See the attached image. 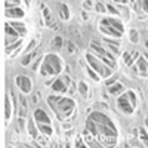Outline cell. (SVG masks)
Listing matches in <instances>:
<instances>
[{"label":"cell","mask_w":148,"mask_h":148,"mask_svg":"<svg viewBox=\"0 0 148 148\" xmlns=\"http://www.w3.org/2000/svg\"><path fill=\"white\" fill-rule=\"evenodd\" d=\"M68 51H70V52H74V45H73L71 42L68 43Z\"/></svg>","instance_id":"e575fe53"},{"label":"cell","mask_w":148,"mask_h":148,"mask_svg":"<svg viewBox=\"0 0 148 148\" xmlns=\"http://www.w3.org/2000/svg\"><path fill=\"white\" fill-rule=\"evenodd\" d=\"M6 33H8V34H10V36H18V34H16V31H14V30H12V28L9 27V24L6 25Z\"/></svg>","instance_id":"f1b7e54d"},{"label":"cell","mask_w":148,"mask_h":148,"mask_svg":"<svg viewBox=\"0 0 148 148\" xmlns=\"http://www.w3.org/2000/svg\"><path fill=\"white\" fill-rule=\"evenodd\" d=\"M10 25H12V27H14V28H16V30H18V31L21 33V34H25V33H27V30H25V27H24V25H22V24H18V22H12V24H10Z\"/></svg>","instance_id":"e0dca14e"},{"label":"cell","mask_w":148,"mask_h":148,"mask_svg":"<svg viewBox=\"0 0 148 148\" xmlns=\"http://www.w3.org/2000/svg\"><path fill=\"white\" fill-rule=\"evenodd\" d=\"M52 88H53V90H58V92H65V90H67L65 86H64V83H62V80L53 82V83H52Z\"/></svg>","instance_id":"7c38bea8"},{"label":"cell","mask_w":148,"mask_h":148,"mask_svg":"<svg viewBox=\"0 0 148 148\" xmlns=\"http://www.w3.org/2000/svg\"><path fill=\"white\" fill-rule=\"evenodd\" d=\"M130 40H132L133 43H138V33L135 31V30L130 31Z\"/></svg>","instance_id":"d4e9b609"},{"label":"cell","mask_w":148,"mask_h":148,"mask_svg":"<svg viewBox=\"0 0 148 148\" xmlns=\"http://www.w3.org/2000/svg\"><path fill=\"white\" fill-rule=\"evenodd\" d=\"M92 47H93V51H96V52L99 53V55H102V56H107V58H108L110 61H113V62H114V56L111 55V53H108V52L105 51V49L99 47V46H98V45H92Z\"/></svg>","instance_id":"30bf717a"},{"label":"cell","mask_w":148,"mask_h":148,"mask_svg":"<svg viewBox=\"0 0 148 148\" xmlns=\"http://www.w3.org/2000/svg\"><path fill=\"white\" fill-rule=\"evenodd\" d=\"M88 71H89V76H90V77H92L93 80H98V76H96V74H95V73H93L92 70H88Z\"/></svg>","instance_id":"d6a6232c"},{"label":"cell","mask_w":148,"mask_h":148,"mask_svg":"<svg viewBox=\"0 0 148 148\" xmlns=\"http://www.w3.org/2000/svg\"><path fill=\"white\" fill-rule=\"evenodd\" d=\"M43 65H42V74H58L61 71V61L55 55H47L43 58Z\"/></svg>","instance_id":"3957f363"},{"label":"cell","mask_w":148,"mask_h":148,"mask_svg":"<svg viewBox=\"0 0 148 148\" xmlns=\"http://www.w3.org/2000/svg\"><path fill=\"white\" fill-rule=\"evenodd\" d=\"M108 10L111 12V14H116V12H117V10H116V9L113 8V6H108Z\"/></svg>","instance_id":"d590c367"},{"label":"cell","mask_w":148,"mask_h":148,"mask_svg":"<svg viewBox=\"0 0 148 148\" xmlns=\"http://www.w3.org/2000/svg\"><path fill=\"white\" fill-rule=\"evenodd\" d=\"M142 6H144V10L148 12V0H142Z\"/></svg>","instance_id":"836d02e7"},{"label":"cell","mask_w":148,"mask_h":148,"mask_svg":"<svg viewBox=\"0 0 148 148\" xmlns=\"http://www.w3.org/2000/svg\"><path fill=\"white\" fill-rule=\"evenodd\" d=\"M138 67L142 71L144 76H148V65H147V62H145L144 59H138Z\"/></svg>","instance_id":"2e32d148"},{"label":"cell","mask_w":148,"mask_h":148,"mask_svg":"<svg viewBox=\"0 0 148 148\" xmlns=\"http://www.w3.org/2000/svg\"><path fill=\"white\" fill-rule=\"evenodd\" d=\"M25 3H27V5L30 6V0H25Z\"/></svg>","instance_id":"74e56055"},{"label":"cell","mask_w":148,"mask_h":148,"mask_svg":"<svg viewBox=\"0 0 148 148\" xmlns=\"http://www.w3.org/2000/svg\"><path fill=\"white\" fill-rule=\"evenodd\" d=\"M101 24H104V25L107 27V25H111V27H114V28H117L119 31H123V25L119 22V21H116V19H102V22Z\"/></svg>","instance_id":"9c48e42d"},{"label":"cell","mask_w":148,"mask_h":148,"mask_svg":"<svg viewBox=\"0 0 148 148\" xmlns=\"http://www.w3.org/2000/svg\"><path fill=\"white\" fill-rule=\"evenodd\" d=\"M127 93L126 95H123V96H120L119 98V101H117V104H119V107H120V110L123 111V113H127V114H130L132 111H133V105L132 104H129V101H127Z\"/></svg>","instance_id":"5b68a950"},{"label":"cell","mask_w":148,"mask_h":148,"mask_svg":"<svg viewBox=\"0 0 148 148\" xmlns=\"http://www.w3.org/2000/svg\"><path fill=\"white\" fill-rule=\"evenodd\" d=\"M121 90V84H116V86H110V92L111 93H117Z\"/></svg>","instance_id":"603a6c76"},{"label":"cell","mask_w":148,"mask_h":148,"mask_svg":"<svg viewBox=\"0 0 148 148\" xmlns=\"http://www.w3.org/2000/svg\"><path fill=\"white\" fill-rule=\"evenodd\" d=\"M139 135H141L142 141H144V142H147V145H148V135H147V132H145L144 129H139Z\"/></svg>","instance_id":"cb8c5ba5"},{"label":"cell","mask_w":148,"mask_h":148,"mask_svg":"<svg viewBox=\"0 0 148 148\" xmlns=\"http://www.w3.org/2000/svg\"><path fill=\"white\" fill-rule=\"evenodd\" d=\"M40 130H42L43 133H46V135H51V133H52V129H51V127H49L47 125L45 126V125H43V123H42V125H40Z\"/></svg>","instance_id":"44dd1931"},{"label":"cell","mask_w":148,"mask_h":148,"mask_svg":"<svg viewBox=\"0 0 148 148\" xmlns=\"http://www.w3.org/2000/svg\"><path fill=\"white\" fill-rule=\"evenodd\" d=\"M19 102H21L19 116H21V119H22V117H25V114H27V101H25V98H24V96H21V98H19Z\"/></svg>","instance_id":"8fae6325"},{"label":"cell","mask_w":148,"mask_h":148,"mask_svg":"<svg viewBox=\"0 0 148 148\" xmlns=\"http://www.w3.org/2000/svg\"><path fill=\"white\" fill-rule=\"evenodd\" d=\"M145 123H147V126H148V117H147V120H145Z\"/></svg>","instance_id":"ab89813d"},{"label":"cell","mask_w":148,"mask_h":148,"mask_svg":"<svg viewBox=\"0 0 148 148\" xmlns=\"http://www.w3.org/2000/svg\"><path fill=\"white\" fill-rule=\"evenodd\" d=\"M5 116L6 119L10 117V104H9V98H6V107H5Z\"/></svg>","instance_id":"ffe728a7"},{"label":"cell","mask_w":148,"mask_h":148,"mask_svg":"<svg viewBox=\"0 0 148 148\" xmlns=\"http://www.w3.org/2000/svg\"><path fill=\"white\" fill-rule=\"evenodd\" d=\"M86 58H88V62H89V65L95 70V71H98V73H99L101 74V76L105 79V77H110L111 76V73H113V71H111V68H108V67H105V65H102L101 62H99V61H98L93 55H90V53H88V55H86Z\"/></svg>","instance_id":"277c9868"},{"label":"cell","mask_w":148,"mask_h":148,"mask_svg":"<svg viewBox=\"0 0 148 148\" xmlns=\"http://www.w3.org/2000/svg\"><path fill=\"white\" fill-rule=\"evenodd\" d=\"M120 2H121V3H126V2H127V0H120Z\"/></svg>","instance_id":"f35d334b"},{"label":"cell","mask_w":148,"mask_h":148,"mask_svg":"<svg viewBox=\"0 0 148 148\" xmlns=\"http://www.w3.org/2000/svg\"><path fill=\"white\" fill-rule=\"evenodd\" d=\"M6 16H9V18H22L24 16V10L19 9V8H10L6 12Z\"/></svg>","instance_id":"52a82bcc"},{"label":"cell","mask_w":148,"mask_h":148,"mask_svg":"<svg viewBox=\"0 0 148 148\" xmlns=\"http://www.w3.org/2000/svg\"><path fill=\"white\" fill-rule=\"evenodd\" d=\"M92 6V3L89 2V0H88V2H84V8H90Z\"/></svg>","instance_id":"8d00e7d4"},{"label":"cell","mask_w":148,"mask_h":148,"mask_svg":"<svg viewBox=\"0 0 148 148\" xmlns=\"http://www.w3.org/2000/svg\"><path fill=\"white\" fill-rule=\"evenodd\" d=\"M110 49H111V52H114L116 55L119 53V47H117V45H111V46H110Z\"/></svg>","instance_id":"4dcf8cb0"},{"label":"cell","mask_w":148,"mask_h":148,"mask_svg":"<svg viewBox=\"0 0 148 148\" xmlns=\"http://www.w3.org/2000/svg\"><path fill=\"white\" fill-rule=\"evenodd\" d=\"M34 119L37 120V121H40V123H46V125H49V117H47V114L45 113L43 110H37L36 113H34Z\"/></svg>","instance_id":"ba28073f"},{"label":"cell","mask_w":148,"mask_h":148,"mask_svg":"<svg viewBox=\"0 0 148 148\" xmlns=\"http://www.w3.org/2000/svg\"><path fill=\"white\" fill-rule=\"evenodd\" d=\"M96 10H98V12H105V8H104V5L98 3V5H96Z\"/></svg>","instance_id":"1f68e13d"},{"label":"cell","mask_w":148,"mask_h":148,"mask_svg":"<svg viewBox=\"0 0 148 148\" xmlns=\"http://www.w3.org/2000/svg\"><path fill=\"white\" fill-rule=\"evenodd\" d=\"M89 117L95 121V125H96V136L101 130V141L113 144L116 141L117 130H116V126L111 123V120L107 116H104L102 113H92Z\"/></svg>","instance_id":"6da1fadb"},{"label":"cell","mask_w":148,"mask_h":148,"mask_svg":"<svg viewBox=\"0 0 148 148\" xmlns=\"http://www.w3.org/2000/svg\"><path fill=\"white\" fill-rule=\"evenodd\" d=\"M101 30H102L104 33H108V34H111V36H114V37H120V36H121V31L116 30L114 27H113V28H111V27H110V28H105V27L102 25V27H101Z\"/></svg>","instance_id":"4fadbf2b"},{"label":"cell","mask_w":148,"mask_h":148,"mask_svg":"<svg viewBox=\"0 0 148 148\" xmlns=\"http://www.w3.org/2000/svg\"><path fill=\"white\" fill-rule=\"evenodd\" d=\"M43 16H45V19H46V25L52 27L53 21H52V15H51V12H49V9H43Z\"/></svg>","instance_id":"9a60e30c"},{"label":"cell","mask_w":148,"mask_h":148,"mask_svg":"<svg viewBox=\"0 0 148 148\" xmlns=\"http://www.w3.org/2000/svg\"><path fill=\"white\" fill-rule=\"evenodd\" d=\"M127 96L130 98V101H132V105L135 107V104H136V98H135V93H133V92H129V93H127Z\"/></svg>","instance_id":"83f0119b"},{"label":"cell","mask_w":148,"mask_h":148,"mask_svg":"<svg viewBox=\"0 0 148 148\" xmlns=\"http://www.w3.org/2000/svg\"><path fill=\"white\" fill-rule=\"evenodd\" d=\"M79 89H80L82 95H86V93H88V88H86V84H84V83H80V86H79Z\"/></svg>","instance_id":"4316f807"},{"label":"cell","mask_w":148,"mask_h":148,"mask_svg":"<svg viewBox=\"0 0 148 148\" xmlns=\"http://www.w3.org/2000/svg\"><path fill=\"white\" fill-rule=\"evenodd\" d=\"M28 133L31 135L33 138H36V136H37V130H36V127H34V125H33V120H30V121H28Z\"/></svg>","instance_id":"ac0fdd59"},{"label":"cell","mask_w":148,"mask_h":148,"mask_svg":"<svg viewBox=\"0 0 148 148\" xmlns=\"http://www.w3.org/2000/svg\"><path fill=\"white\" fill-rule=\"evenodd\" d=\"M49 105L53 110V113L59 117V119H65L74 107V102L67 98H59V96H51L49 98Z\"/></svg>","instance_id":"7a4b0ae2"},{"label":"cell","mask_w":148,"mask_h":148,"mask_svg":"<svg viewBox=\"0 0 148 148\" xmlns=\"http://www.w3.org/2000/svg\"><path fill=\"white\" fill-rule=\"evenodd\" d=\"M59 8H61V18H62V19H68V18H70L68 6H67V5H59Z\"/></svg>","instance_id":"5bb4252c"},{"label":"cell","mask_w":148,"mask_h":148,"mask_svg":"<svg viewBox=\"0 0 148 148\" xmlns=\"http://www.w3.org/2000/svg\"><path fill=\"white\" fill-rule=\"evenodd\" d=\"M19 45H21V42H16L15 45H12V46H9V47L6 49V52H8V53H9V52H12V51H14V49H15L16 46H19Z\"/></svg>","instance_id":"f546056e"},{"label":"cell","mask_w":148,"mask_h":148,"mask_svg":"<svg viewBox=\"0 0 148 148\" xmlns=\"http://www.w3.org/2000/svg\"><path fill=\"white\" fill-rule=\"evenodd\" d=\"M116 2H120V0H116Z\"/></svg>","instance_id":"60d3db41"},{"label":"cell","mask_w":148,"mask_h":148,"mask_svg":"<svg viewBox=\"0 0 148 148\" xmlns=\"http://www.w3.org/2000/svg\"><path fill=\"white\" fill-rule=\"evenodd\" d=\"M19 2H21V0H6V6L10 9L12 6H18Z\"/></svg>","instance_id":"7402d4cb"},{"label":"cell","mask_w":148,"mask_h":148,"mask_svg":"<svg viewBox=\"0 0 148 148\" xmlns=\"http://www.w3.org/2000/svg\"><path fill=\"white\" fill-rule=\"evenodd\" d=\"M16 84L21 88L22 92H30L31 90V80L25 76H18L16 77Z\"/></svg>","instance_id":"8992f818"},{"label":"cell","mask_w":148,"mask_h":148,"mask_svg":"<svg viewBox=\"0 0 148 148\" xmlns=\"http://www.w3.org/2000/svg\"><path fill=\"white\" fill-rule=\"evenodd\" d=\"M53 46L55 47H61V46H62V39H61L59 36H56V39L53 40Z\"/></svg>","instance_id":"484cf974"},{"label":"cell","mask_w":148,"mask_h":148,"mask_svg":"<svg viewBox=\"0 0 148 148\" xmlns=\"http://www.w3.org/2000/svg\"><path fill=\"white\" fill-rule=\"evenodd\" d=\"M34 56H36V52H33V53H30V55H27L25 58H24V59H22V65H28V64H30V61H31V59H33Z\"/></svg>","instance_id":"d6986e66"}]
</instances>
